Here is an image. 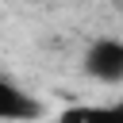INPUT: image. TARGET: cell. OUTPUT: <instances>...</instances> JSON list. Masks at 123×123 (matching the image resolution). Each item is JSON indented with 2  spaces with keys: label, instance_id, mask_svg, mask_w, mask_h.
I'll use <instances>...</instances> for the list:
<instances>
[{
  "label": "cell",
  "instance_id": "obj_1",
  "mask_svg": "<svg viewBox=\"0 0 123 123\" xmlns=\"http://www.w3.org/2000/svg\"><path fill=\"white\" fill-rule=\"evenodd\" d=\"M81 69L96 85H108V88L123 85V38L119 35H96L81 54Z\"/></svg>",
  "mask_w": 123,
  "mask_h": 123
},
{
  "label": "cell",
  "instance_id": "obj_2",
  "mask_svg": "<svg viewBox=\"0 0 123 123\" xmlns=\"http://www.w3.org/2000/svg\"><path fill=\"white\" fill-rule=\"evenodd\" d=\"M35 119H42L38 96H31L19 81L0 73V123H35Z\"/></svg>",
  "mask_w": 123,
  "mask_h": 123
},
{
  "label": "cell",
  "instance_id": "obj_3",
  "mask_svg": "<svg viewBox=\"0 0 123 123\" xmlns=\"http://www.w3.org/2000/svg\"><path fill=\"white\" fill-rule=\"evenodd\" d=\"M58 123H123V100H100V104H77L58 115Z\"/></svg>",
  "mask_w": 123,
  "mask_h": 123
}]
</instances>
